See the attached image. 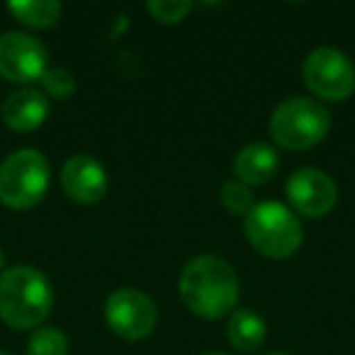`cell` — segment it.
Listing matches in <instances>:
<instances>
[{"instance_id": "1", "label": "cell", "mask_w": 355, "mask_h": 355, "mask_svg": "<svg viewBox=\"0 0 355 355\" xmlns=\"http://www.w3.org/2000/svg\"><path fill=\"white\" fill-rule=\"evenodd\" d=\"M178 290L185 306L195 316L207 321H219L236 311L239 302V277L236 270L224 258L202 253L185 263Z\"/></svg>"}, {"instance_id": "2", "label": "cell", "mask_w": 355, "mask_h": 355, "mask_svg": "<svg viewBox=\"0 0 355 355\" xmlns=\"http://www.w3.org/2000/svg\"><path fill=\"white\" fill-rule=\"evenodd\" d=\"M49 277L32 266H12L0 275V319L15 331L40 329L51 314Z\"/></svg>"}, {"instance_id": "3", "label": "cell", "mask_w": 355, "mask_h": 355, "mask_svg": "<svg viewBox=\"0 0 355 355\" xmlns=\"http://www.w3.org/2000/svg\"><path fill=\"white\" fill-rule=\"evenodd\" d=\"M331 129V114L319 100L306 95H292L282 100L270 114L272 141L287 151H306L324 141Z\"/></svg>"}, {"instance_id": "4", "label": "cell", "mask_w": 355, "mask_h": 355, "mask_svg": "<svg viewBox=\"0 0 355 355\" xmlns=\"http://www.w3.org/2000/svg\"><path fill=\"white\" fill-rule=\"evenodd\" d=\"M243 232H246L248 243L261 256L272 258V261L295 256L304 239L302 224L295 217V212L272 200L253 205V209L243 219Z\"/></svg>"}, {"instance_id": "5", "label": "cell", "mask_w": 355, "mask_h": 355, "mask_svg": "<svg viewBox=\"0 0 355 355\" xmlns=\"http://www.w3.org/2000/svg\"><path fill=\"white\" fill-rule=\"evenodd\" d=\"M49 161L37 148H17L0 163V202L10 209H32L49 190Z\"/></svg>"}, {"instance_id": "6", "label": "cell", "mask_w": 355, "mask_h": 355, "mask_svg": "<svg viewBox=\"0 0 355 355\" xmlns=\"http://www.w3.org/2000/svg\"><path fill=\"white\" fill-rule=\"evenodd\" d=\"M304 85L321 100L343 103L355 93V66L340 49L319 46L302 66Z\"/></svg>"}, {"instance_id": "7", "label": "cell", "mask_w": 355, "mask_h": 355, "mask_svg": "<svg viewBox=\"0 0 355 355\" xmlns=\"http://www.w3.org/2000/svg\"><path fill=\"white\" fill-rule=\"evenodd\" d=\"M105 321L119 338L141 340L156 329L158 309L146 292L137 287H119L105 302Z\"/></svg>"}, {"instance_id": "8", "label": "cell", "mask_w": 355, "mask_h": 355, "mask_svg": "<svg viewBox=\"0 0 355 355\" xmlns=\"http://www.w3.org/2000/svg\"><path fill=\"white\" fill-rule=\"evenodd\" d=\"M49 69V49L27 32L0 35V78L10 83H35Z\"/></svg>"}, {"instance_id": "9", "label": "cell", "mask_w": 355, "mask_h": 355, "mask_svg": "<svg viewBox=\"0 0 355 355\" xmlns=\"http://www.w3.org/2000/svg\"><path fill=\"white\" fill-rule=\"evenodd\" d=\"M285 195L297 214L311 219L326 217L338 202V188L334 178L319 168H300L292 173L285 183Z\"/></svg>"}, {"instance_id": "10", "label": "cell", "mask_w": 355, "mask_h": 355, "mask_svg": "<svg viewBox=\"0 0 355 355\" xmlns=\"http://www.w3.org/2000/svg\"><path fill=\"white\" fill-rule=\"evenodd\" d=\"M107 171L98 158L76 153L61 168V188L73 202L95 205L107 195Z\"/></svg>"}, {"instance_id": "11", "label": "cell", "mask_w": 355, "mask_h": 355, "mask_svg": "<svg viewBox=\"0 0 355 355\" xmlns=\"http://www.w3.org/2000/svg\"><path fill=\"white\" fill-rule=\"evenodd\" d=\"M0 112H3V122L12 132H35L49 117V98L44 95V90L20 88L8 95Z\"/></svg>"}, {"instance_id": "12", "label": "cell", "mask_w": 355, "mask_h": 355, "mask_svg": "<svg viewBox=\"0 0 355 355\" xmlns=\"http://www.w3.org/2000/svg\"><path fill=\"white\" fill-rule=\"evenodd\" d=\"M277 166H280V158H277V151L270 146V144H248L241 151L234 156V175L236 180H241L243 185H266L272 180V175L277 173Z\"/></svg>"}, {"instance_id": "13", "label": "cell", "mask_w": 355, "mask_h": 355, "mask_svg": "<svg viewBox=\"0 0 355 355\" xmlns=\"http://www.w3.org/2000/svg\"><path fill=\"white\" fill-rule=\"evenodd\" d=\"M268 336V326L258 311L253 309H236L229 316L227 338L241 353H256Z\"/></svg>"}, {"instance_id": "14", "label": "cell", "mask_w": 355, "mask_h": 355, "mask_svg": "<svg viewBox=\"0 0 355 355\" xmlns=\"http://www.w3.org/2000/svg\"><path fill=\"white\" fill-rule=\"evenodd\" d=\"M8 10L17 22L32 30H49L64 15V8L56 0H17L8 6Z\"/></svg>"}, {"instance_id": "15", "label": "cell", "mask_w": 355, "mask_h": 355, "mask_svg": "<svg viewBox=\"0 0 355 355\" xmlns=\"http://www.w3.org/2000/svg\"><path fill=\"white\" fill-rule=\"evenodd\" d=\"M27 355H69V338L54 326H40L27 340Z\"/></svg>"}, {"instance_id": "16", "label": "cell", "mask_w": 355, "mask_h": 355, "mask_svg": "<svg viewBox=\"0 0 355 355\" xmlns=\"http://www.w3.org/2000/svg\"><path fill=\"white\" fill-rule=\"evenodd\" d=\"M222 205L227 207V212L236 214V217H246L256 202H253L251 188L234 178V180H227V183H224V188H222Z\"/></svg>"}, {"instance_id": "17", "label": "cell", "mask_w": 355, "mask_h": 355, "mask_svg": "<svg viewBox=\"0 0 355 355\" xmlns=\"http://www.w3.org/2000/svg\"><path fill=\"white\" fill-rule=\"evenodd\" d=\"M40 83L44 88L46 98L54 100H69L76 93V78L66 69H46V73L42 76Z\"/></svg>"}, {"instance_id": "18", "label": "cell", "mask_w": 355, "mask_h": 355, "mask_svg": "<svg viewBox=\"0 0 355 355\" xmlns=\"http://www.w3.org/2000/svg\"><path fill=\"white\" fill-rule=\"evenodd\" d=\"M146 10L161 25H178V22L185 20L188 12L193 10V3H188V0H151L146 6Z\"/></svg>"}, {"instance_id": "19", "label": "cell", "mask_w": 355, "mask_h": 355, "mask_svg": "<svg viewBox=\"0 0 355 355\" xmlns=\"http://www.w3.org/2000/svg\"><path fill=\"white\" fill-rule=\"evenodd\" d=\"M3 268H6V253L0 248V275H3Z\"/></svg>"}, {"instance_id": "20", "label": "cell", "mask_w": 355, "mask_h": 355, "mask_svg": "<svg viewBox=\"0 0 355 355\" xmlns=\"http://www.w3.org/2000/svg\"><path fill=\"white\" fill-rule=\"evenodd\" d=\"M266 355H287V353H277V350H275V353H266Z\"/></svg>"}, {"instance_id": "21", "label": "cell", "mask_w": 355, "mask_h": 355, "mask_svg": "<svg viewBox=\"0 0 355 355\" xmlns=\"http://www.w3.org/2000/svg\"><path fill=\"white\" fill-rule=\"evenodd\" d=\"M205 355H229V353H205Z\"/></svg>"}, {"instance_id": "22", "label": "cell", "mask_w": 355, "mask_h": 355, "mask_svg": "<svg viewBox=\"0 0 355 355\" xmlns=\"http://www.w3.org/2000/svg\"><path fill=\"white\" fill-rule=\"evenodd\" d=\"M0 355H10V353H6V350H0Z\"/></svg>"}]
</instances>
